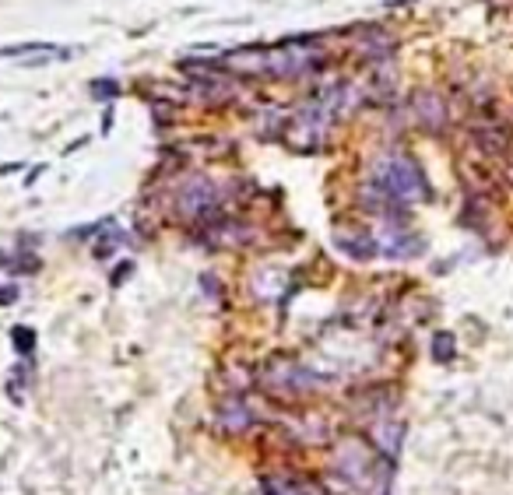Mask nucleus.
<instances>
[{
	"label": "nucleus",
	"mask_w": 513,
	"mask_h": 495,
	"mask_svg": "<svg viewBox=\"0 0 513 495\" xmlns=\"http://www.w3.org/2000/svg\"><path fill=\"white\" fill-rule=\"evenodd\" d=\"M225 67L239 71V74H278V78H296V74H309L316 67H323V53L316 46H271V50H232L221 57Z\"/></svg>",
	"instance_id": "obj_1"
},
{
	"label": "nucleus",
	"mask_w": 513,
	"mask_h": 495,
	"mask_svg": "<svg viewBox=\"0 0 513 495\" xmlns=\"http://www.w3.org/2000/svg\"><path fill=\"white\" fill-rule=\"evenodd\" d=\"M376 187L394 200H415V197H425V194H429L422 169L411 162L408 155H394V158L380 169Z\"/></svg>",
	"instance_id": "obj_2"
},
{
	"label": "nucleus",
	"mask_w": 513,
	"mask_h": 495,
	"mask_svg": "<svg viewBox=\"0 0 513 495\" xmlns=\"http://www.w3.org/2000/svg\"><path fill=\"white\" fill-rule=\"evenodd\" d=\"M475 144L485 151V155H503L510 148V130L500 127V123H482L475 130Z\"/></svg>",
	"instance_id": "obj_3"
},
{
	"label": "nucleus",
	"mask_w": 513,
	"mask_h": 495,
	"mask_svg": "<svg viewBox=\"0 0 513 495\" xmlns=\"http://www.w3.org/2000/svg\"><path fill=\"white\" fill-rule=\"evenodd\" d=\"M415 112H418V123L429 127V130H439L446 123V109H443V99H436L432 92L418 95L415 99Z\"/></svg>",
	"instance_id": "obj_4"
},
{
	"label": "nucleus",
	"mask_w": 513,
	"mask_h": 495,
	"mask_svg": "<svg viewBox=\"0 0 513 495\" xmlns=\"http://www.w3.org/2000/svg\"><path fill=\"white\" fill-rule=\"evenodd\" d=\"M211 200H214L211 183H207V180H194V183L183 190L180 204H183V211H187V214H197V211H211Z\"/></svg>",
	"instance_id": "obj_5"
},
{
	"label": "nucleus",
	"mask_w": 513,
	"mask_h": 495,
	"mask_svg": "<svg viewBox=\"0 0 513 495\" xmlns=\"http://www.w3.org/2000/svg\"><path fill=\"white\" fill-rule=\"evenodd\" d=\"M432 359H436V362H450V359H454V334L443 330V334L432 337Z\"/></svg>",
	"instance_id": "obj_6"
},
{
	"label": "nucleus",
	"mask_w": 513,
	"mask_h": 495,
	"mask_svg": "<svg viewBox=\"0 0 513 495\" xmlns=\"http://www.w3.org/2000/svg\"><path fill=\"white\" fill-rule=\"evenodd\" d=\"M28 53H53L50 42H21V46H0V57H28Z\"/></svg>",
	"instance_id": "obj_7"
},
{
	"label": "nucleus",
	"mask_w": 513,
	"mask_h": 495,
	"mask_svg": "<svg viewBox=\"0 0 513 495\" xmlns=\"http://www.w3.org/2000/svg\"><path fill=\"white\" fill-rule=\"evenodd\" d=\"M11 337H14V348H18L21 355H28V351L35 348V334H32L28 327H14V334H11Z\"/></svg>",
	"instance_id": "obj_8"
},
{
	"label": "nucleus",
	"mask_w": 513,
	"mask_h": 495,
	"mask_svg": "<svg viewBox=\"0 0 513 495\" xmlns=\"http://www.w3.org/2000/svg\"><path fill=\"white\" fill-rule=\"evenodd\" d=\"M92 95H99V99H116L120 95V85L116 81H105V78H99V81H92Z\"/></svg>",
	"instance_id": "obj_9"
},
{
	"label": "nucleus",
	"mask_w": 513,
	"mask_h": 495,
	"mask_svg": "<svg viewBox=\"0 0 513 495\" xmlns=\"http://www.w3.org/2000/svg\"><path fill=\"white\" fill-rule=\"evenodd\" d=\"M14 296H18V289H14V285L0 289V302H4V305H7V302H14Z\"/></svg>",
	"instance_id": "obj_10"
},
{
	"label": "nucleus",
	"mask_w": 513,
	"mask_h": 495,
	"mask_svg": "<svg viewBox=\"0 0 513 495\" xmlns=\"http://www.w3.org/2000/svg\"><path fill=\"white\" fill-rule=\"evenodd\" d=\"M0 260H4V257H0Z\"/></svg>",
	"instance_id": "obj_11"
}]
</instances>
